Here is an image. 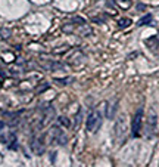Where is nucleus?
Returning a JSON list of instances; mask_svg holds the SVG:
<instances>
[{"label": "nucleus", "instance_id": "obj_7", "mask_svg": "<svg viewBox=\"0 0 159 167\" xmlns=\"http://www.w3.org/2000/svg\"><path fill=\"white\" fill-rule=\"evenodd\" d=\"M150 21H152V15H150V13H147V15H144V16H143V18H141L139 22H137V24L141 27V25H146V24H149Z\"/></svg>", "mask_w": 159, "mask_h": 167}, {"label": "nucleus", "instance_id": "obj_8", "mask_svg": "<svg viewBox=\"0 0 159 167\" xmlns=\"http://www.w3.org/2000/svg\"><path fill=\"white\" fill-rule=\"evenodd\" d=\"M128 25H131V19H130V18H122V19H119V22H118L119 28H125V27H128Z\"/></svg>", "mask_w": 159, "mask_h": 167}, {"label": "nucleus", "instance_id": "obj_12", "mask_svg": "<svg viewBox=\"0 0 159 167\" xmlns=\"http://www.w3.org/2000/svg\"><path fill=\"white\" fill-rule=\"evenodd\" d=\"M0 33H1V37H3V39H7V37L10 36V30H7V28H3Z\"/></svg>", "mask_w": 159, "mask_h": 167}, {"label": "nucleus", "instance_id": "obj_1", "mask_svg": "<svg viewBox=\"0 0 159 167\" xmlns=\"http://www.w3.org/2000/svg\"><path fill=\"white\" fill-rule=\"evenodd\" d=\"M100 124H102V114L99 111H93L87 118V132H90V133L97 132Z\"/></svg>", "mask_w": 159, "mask_h": 167}, {"label": "nucleus", "instance_id": "obj_3", "mask_svg": "<svg viewBox=\"0 0 159 167\" xmlns=\"http://www.w3.org/2000/svg\"><path fill=\"white\" fill-rule=\"evenodd\" d=\"M31 149H33V152H36L37 155H43V154H44V143L41 142V139H33V142H31Z\"/></svg>", "mask_w": 159, "mask_h": 167}, {"label": "nucleus", "instance_id": "obj_4", "mask_svg": "<svg viewBox=\"0 0 159 167\" xmlns=\"http://www.w3.org/2000/svg\"><path fill=\"white\" fill-rule=\"evenodd\" d=\"M156 129V116L152 113L149 116V120H147V135H152Z\"/></svg>", "mask_w": 159, "mask_h": 167}, {"label": "nucleus", "instance_id": "obj_10", "mask_svg": "<svg viewBox=\"0 0 159 167\" xmlns=\"http://www.w3.org/2000/svg\"><path fill=\"white\" fill-rule=\"evenodd\" d=\"M146 44H149V47H152V49H156L158 47V39L156 37H150V39L146 40Z\"/></svg>", "mask_w": 159, "mask_h": 167}, {"label": "nucleus", "instance_id": "obj_9", "mask_svg": "<svg viewBox=\"0 0 159 167\" xmlns=\"http://www.w3.org/2000/svg\"><path fill=\"white\" fill-rule=\"evenodd\" d=\"M58 123L61 126H63V127H66V129H69V126H71V121H69L66 117H59V118H58Z\"/></svg>", "mask_w": 159, "mask_h": 167}, {"label": "nucleus", "instance_id": "obj_5", "mask_svg": "<svg viewBox=\"0 0 159 167\" xmlns=\"http://www.w3.org/2000/svg\"><path fill=\"white\" fill-rule=\"evenodd\" d=\"M53 114H55L53 108H52V107H49V108L46 110V113H44L43 118H41V123H40V126H46V124H47V123H49V121H50V120L53 118V117H52Z\"/></svg>", "mask_w": 159, "mask_h": 167}, {"label": "nucleus", "instance_id": "obj_13", "mask_svg": "<svg viewBox=\"0 0 159 167\" xmlns=\"http://www.w3.org/2000/svg\"><path fill=\"white\" fill-rule=\"evenodd\" d=\"M80 121H81V113H80V114H78V116H77V118H75V126H77V124H78V123H80Z\"/></svg>", "mask_w": 159, "mask_h": 167}, {"label": "nucleus", "instance_id": "obj_14", "mask_svg": "<svg viewBox=\"0 0 159 167\" xmlns=\"http://www.w3.org/2000/svg\"><path fill=\"white\" fill-rule=\"evenodd\" d=\"M3 127H4V123H3V121H0V130H1Z\"/></svg>", "mask_w": 159, "mask_h": 167}, {"label": "nucleus", "instance_id": "obj_11", "mask_svg": "<svg viewBox=\"0 0 159 167\" xmlns=\"http://www.w3.org/2000/svg\"><path fill=\"white\" fill-rule=\"evenodd\" d=\"M115 1L118 3L119 7H122V9H127V7L131 6V1H130V0H127V1H124V0H115Z\"/></svg>", "mask_w": 159, "mask_h": 167}, {"label": "nucleus", "instance_id": "obj_2", "mask_svg": "<svg viewBox=\"0 0 159 167\" xmlns=\"http://www.w3.org/2000/svg\"><path fill=\"white\" fill-rule=\"evenodd\" d=\"M141 120H143V108H139V111L136 113L133 121H131V133L133 136H139L140 129H141Z\"/></svg>", "mask_w": 159, "mask_h": 167}, {"label": "nucleus", "instance_id": "obj_6", "mask_svg": "<svg viewBox=\"0 0 159 167\" xmlns=\"http://www.w3.org/2000/svg\"><path fill=\"white\" fill-rule=\"evenodd\" d=\"M117 111V102H112L108 105V111H106V117L108 118H114V114Z\"/></svg>", "mask_w": 159, "mask_h": 167}]
</instances>
